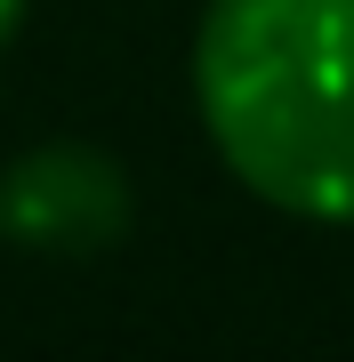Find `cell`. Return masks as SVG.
Instances as JSON below:
<instances>
[{
  "label": "cell",
  "mask_w": 354,
  "mask_h": 362,
  "mask_svg": "<svg viewBox=\"0 0 354 362\" xmlns=\"http://www.w3.org/2000/svg\"><path fill=\"white\" fill-rule=\"evenodd\" d=\"M194 105L258 202L354 226V0H210Z\"/></svg>",
  "instance_id": "6da1fadb"
},
{
  "label": "cell",
  "mask_w": 354,
  "mask_h": 362,
  "mask_svg": "<svg viewBox=\"0 0 354 362\" xmlns=\"http://www.w3.org/2000/svg\"><path fill=\"white\" fill-rule=\"evenodd\" d=\"M137 218L129 169H121L105 145H33L0 169V233L16 250H49V258H97L113 250Z\"/></svg>",
  "instance_id": "7a4b0ae2"
},
{
  "label": "cell",
  "mask_w": 354,
  "mask_h": 362,
  "mask_svg": "<svg viewBox=\"0 0 354 362\" xmlns=\"http://www.w3.org/2000/svg\"><path fill=\"white\" fill-rule=\"evenodd\" d=\"M25 8H33V0H0V49L16 40V25H25Z\"/></svg>",
  "instance_id": "3957f363"
}]
</instances>
